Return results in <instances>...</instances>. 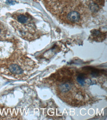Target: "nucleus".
Instances as JSON below:
<instances>
[{"label":"nucleus","instance_id":"nucleus-6","mask_svg":"<svg viewBox=\"0 0 107 120\" xmlns=\"http://www.w3.org/2000/svg\"><path fill=\"white\" fill-rule=\"evenodd\" d=\"M8 34V29L5 25L0 21V41L7 40Z\"/></svg>","mask_w":107,"mask_h":120},{"label":"nucleus","instance_id":"nucleus-7","mask_svg":"<svg viewBox=\"0 0 107 120\" xmlns=\"http://www.w3.org/2000/svg\"><path fill=\"white\" fill-rule=\"evenodd\" d=\"M7 4H15V2L12 1H11V0H8V1H7Z\"/></svg>","mask_w":107,"mask_h":120},{"label":"nucleus","instance_id":"nucleus-4","mask_svg":"<svg viewBox=\"0 0 107 120\" xmlns=\"http://www.w3.org/2000/svg\"><path fill=\"white\" fill-rule=\"evenodd\" d=\"M12 17L11 25L22 38L31 41L42 36V32L38 29L34 18L28 13L16 12Z\"/></svg>","mask_w":107,"mask_h":120},{"label":"nucleus","instance_id":"nucleus-1","mask_svg":"<svg viewBox=\"0 0 107 120\" xmlns=\"http://www.w3.org/2000/svg\"><path fill=\"white\" fill-rule=\"evenodd\" d=\"M102 71L92 67H64L57 71L45 83L53 88L57 96L72 106H81L93 101L89 88L100 84Z\"/></svg>","mask_w":107,"mask_h":120},{"label":"nucleus","instance_id":"nucleus-5","mask_svg":"<svg viewBox=\"0 0 107 120\" xmlns=\"http://www.w3.org/2000/svg\"><path fill=\"white\" fill-rule=\"evenodd\" d=\"M106 37V33L102 32L99 30L94 29L91 31V38L93 41L101 42L103 41Z\"/></svg>","mask_w":107,"mask_h":120},{"label":"nucleus","instance_id":"nucleus-2","mask_svg":"<svg viewBox=\"0 0 107 120\" xmlns=\"http://www.w3.org/2000/svg\"><path fill=\"white\" fill-rule=\"evenodd\" d=\"M46 8L61 23L81 26L102 8L104 0H43Z\"/></svg>","mask_w":107,"mask_h":120},{"label":"nucleus","instance_id":"nucleus-3","mask_svg":"<svg viewBox=\"0 0 107 120\" xmlns=\"http://www.w3.org/2000/svg\"><path fill=\"white\" fill-rule=\"evenodd\" d=\"M36 66V64L24 52L17 50L8 57L0 60V73L15 79L26 77Z\"/></svg>","mask_w":107,"mask_h":120}]
</instances>
